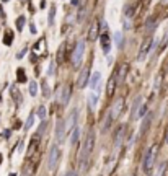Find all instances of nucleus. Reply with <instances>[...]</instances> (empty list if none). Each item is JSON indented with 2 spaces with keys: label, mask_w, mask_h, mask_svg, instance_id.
<instances>
[{
  "label": "nucleus",
  "mask_w": 168,
  "mask_h": 176,
  "mask_svg": "<svg viewBox=\"0 0 168 176\" xmlns=\"http://www.w3.org/2000/svg\"><path fill=\"white\" fill-rule=\"evenodd\" d=\"M93 149H95V134H93V132H88L85 142H83L82 152H80V157H78V162L82 163V170L83 171L87 170V166H88V160L91 157Z\"/></svg>",
  "instance_id": "obj_1"
},
{
  "label": "nucleus",
  "mask_w": 168,
  "mask_h": 176,
  "mask_svg": "<svg viewBox=\"0 0 168 176\" xmlns=\"http://www.w3.org/2000/svg\"><path fill=\"white\" fill-rule=\"evenodd\" d=\"M155 46H157V41H155L154 38H147L145 41L141 44V49H139V52H137V61H145V57L155 49Z\"/></svg>",
  "instance_id": "obj_2"
},
{
  "label": "nucleus",
  "mask_w": 168,
  "mask_h": 176,
  "mask_svg": "<svg viewBox=\"0 0 168 176\" xmlns=\"http://www.w3.org/2000/svg\"><path fill=\"white\" fill-rule=\"evenodd\" d=\"M59 162H61V150H59L57 145H52L49 150V158H47V170L54 171L57 168Z\"/></svg>",
  "instance_id": "obj_3"
},
{
  "label": "nucleus",
  "mask_w": 168,
  "mask_h": 176,
  "mask_svg": "<svg viewBox=\"0 0 168 176\" xmlns=\"http://www.w3.org/2000/svg\"><path fill=\"white\" fill-rule=\"evenodd\" d=\"M157 155H158V147L157 145H152L150 150L147 152L145 158H144V170H145V171H149V170L154 168L155 162H157Z\"/></svg>",
  "instance_id": "obj_4"
},
{
  "label": "nucleus",
  "mask_w": 168,
  "mask_h": 176,
  "mask_svg": "<svg viewBox=\"0 0 168 176\" xmlns=\"http://www.w3.org/2000/svg\"><path fill=\"white\" fill-rule=\"evenodd\" d=\"M83 54H85V42L80 41V42H77V46H75V49H74V54H72V62H74L75 67H78L80 64H82Z\"/></svg>",
  "instance_id": "obj_5"
},
{
  "label": "nucleus",
  "mask_w": 168,
  "mask_h": 176,
  "mask_svg": "<svg viewBox=\"0 0 168 176\" xmlns=\"http://www.w3.org/2000/svg\"><path fill=\"white\" fill-rule=\"evenodd\" d=\"M122 109H124V98H118L114 101V105L111 106V109L108 111V114L111 116V119H118L119 116H121V113H122Z\"/></svg>",
  "instance_id": "obj_6"
},
{
  "label": "nucleus",
  "mask_w": 168,
  "mask_h": 176,
  "mask_svg": "<svg viewBox=\"0 0 168 176\" xmlns=\"http://www.w3.org/2000/svg\"><path fill=\"white\" fill-rule=\"evenodd\" d=\"M55 139L57 142H62L65 139V121L64 119H59L55 122Z\"/></svg>",
  "instance_id": "obj_7"
},
{
  "label": "nucleus",
  "mask_w": 168,
  "mask_h": 176,
  "mask_svg": "<svg viewBox=\"0 0 168 176\" xmlns=\"http://www.w3.org/2000/svg\"><path fill=\"white\" fill-rule=\"evenodd\" d=\"M70 99V85H64L61 88V93H59V103L62 106H65Z\"/></svg>",
  "instance_id": "obj_8"
},
{
  "label": "nucleus",
  "mask_w": 168,
  "mask_h": 176,
  "mask_svg": "<svg viewBox=\"0 0 168 176\" xmlns=\"http://www.w3.org/2000/svg\"><path fill=\"white\" fill-rule=\"evenodd\" d=\"M88 80H90V70L88 69H83L82 72H80L78 78H77V86L78 88H85L87 83H88Z\"/></svg>",
  "instance_id": "obj_9"
},
{
  "label": "nucleus",
  "mask_w": 168,
  "mask_h": 176,
  "mask_svg": "<svg viewBox=\"0 0 168 176\" xmlns=\"http://www.w3.org/2000/svg\"><path fill=\"white\" fill-rule=\"evenodd\" d=\"M98 33H100V23H98V20H95L90 26V31H88V41H97Z\"/></svg>",
  "instance_id": "obj_10"
},
{
  "label": "nucleus",
  "mask_w": 168,
  "mask_h": 176,
  "mask_svg": "<svg viewBox=\"0 0 168 176\" xmlns=\"http://www.w3.org/2000/svg\"><path fill=\"white\" fill-rule=\"evenodd\" d=\"M77 109H74V111H70V114H69V118H67V121H65V130H70V129H74L75 127V124H77Z\"/></svg>",
  "instance_id": "obj_11"
},
{
  "label": "nucleus",
  "mask_w": 168,
  "mask_h": 176,
  "mask_svg": "<svg viewBox=\"0 0 168 176\" xmlns=\"http://www.w3.org/2000/svg\"><path fill=\"white\" fill-rule=\"evenodd\" d=\"M152 118H154V114H152V113H149V114L145 116V118L142 119L141 129H139V134H141V135H144L147 130H149V127H150V122H152Z\"/></svg>",
  "instance_id": "obj_12"
},
{
  "label": "nucleus",
  "mask_w": 168,
  "mask_h": 176,
  "mask_svg": "<svg viewBox=\"0 0 168 176\" xmlns=\"http://www.w3.org/2000/svg\"><path fill=\"white\" fill-rule=\"evenodd\" d=\"M100 80H101V74H100V72H95V74L90 77V80H88L90 82L88 85H90L91 90H97V88L100 86Z\"/></svg>",
  "instance_id": "obj_13"
},
{
  "label": "nucleus",
  "mask_w": 168,
  "mask_h": 176,
  "mask_svg": "<svg viewBox=\"0 0 168 176\" xmlns=\"http://www.w3.org/2000/svg\"><path fill=\"white\" fill-rule=\"evenodd\" d=\"M116 85H118V80H116L114 75H111L109 82H108V86H106V95H108V96H113V95H114Z\"/></svg>",
  "instance_id": "obj_14"
},
{
  "label": "nucleus",
  "mask_w": 168,
  "mask_h": 176,
  "mask_svg": "<svg viewBox=\"0 0 168 176\" xmlns=\"http://www.w3.org/2000/svg\"><path fill=\"white\" fill-rule=\"evenodd\" d=\"M101 47H103L105 52H109L111 42H109V34H108V31H103L101 33Z\"/></svg>",
  "instance_id": "obj_15"
},
{
  "label": "nucleus",
  "mask_w": 168,
  "mask_h": 176,
  "mask_svg": "<svg viewBox=\"0 0 168 176\" xmlns=\"http://www.w3.org/2000/svg\"><path fill=\"white\" fill-rule=\"evenodd\" d=\"M44 52H46V39L41 38V39L38 41V44L34 46V54H36V55H43Z\"/></svg>",
  "instance_id": "obj_16"
},
{
  "label": "nucleus",
  "mask_w": 168,
  "mask_h": 176,
  "mask_svg": "<svg viewBox=\"0 0 168 176\" xmlns=\"http://www.w3.org/2000/svg\"><path fill=\"white\" fill-rule=\"evenodd\" d=\"M126 74H127V65H126V64H121V65H119V69H118V74H116L114 77H116L118 82H124Z\"/></svg>",
  "instance_id": "obj_17"
},
{
  "label": "nucleus",
  "mask_w": 168,
  "mask_h": 176,
  "mask_svg": "<svg viewBox=\"0 0 168 176\" xmlns=\"http://www.w3.org/2000/svg\"><path fill=\"white\" fill-rule=\"evenodd\" d=\"M141 96H137L134 99V105H132V111H131V119H135L137 118V111H139V105H141Z\"/></svg>",
  "instance_id": "obj_18"
},
{
  "label": "nucleus",
  "mask_w": 168,
  "mask_h": 176,
  "mask_svg": "<svg viewBox=\"0 0 168 176\" xmlns=\"http://www.w3.org/2000/svg\"><path fill=\"white\" fill-rule=\"evenodd\" d=\"M11 41H13V31L8 30V31H5V34H3V44H5V46H10Z\"/></svg>",
  "instance_id": "obj_19"
},
{
  "label": "nucleus",
  "mask_w": 168,
  "mask_h": 176,
  "mask_svg": "<svg viewBox=\"0 0 168 176\" xmlns=\"http://www.w3.org/2000/svg\"><path fill=\"white\" fill-rule=\"evenodd\" d=\"M55 21V5H51L49 8V17H47V23H49V26H52Z\"/></svg>",
  "instance_id": "obj_20"
},
{
  "label": "nucleus",
  "mask_w": 168,
  "mask_h": 176,
  "mask_svg": "<svg viewBox=\"0 0 168 176\" xmlns=\"http://www.w3.org/2000/svg\"><path fill=\"white\" fill-rule=\"evenodd\" d=\"M155 26H157V18H155V17H152V18L147 20V23H145V30L147 31L155 30Z\"/></svg>",
  "instance_id": "obj_21"
},
{
  "label": "nucleus",
  "mask_w": 168,
  "mask_h": 176,
  "mask_svg": "<svg viewBox=\"0 0 168 176\" xmlns=\"http://www.w3.org/2000/svg\"><path fill=\"white\" fill-rule=\"evenodd\" d=\"M111 122H113L111 116H109V114H106V116H105V121H103V126H101V132H106L108 129H109Z\"/></svg>",
  "instance_id": "obj_22"
},
{
  "label": "nucleus",
  "mask_w": 168,
  "mask_h": 176,
  "mask_svg": "<svg viewBox=\"0 0 168 176\" xmlns=\"http://www.w3.org/2000/svg\"><path fill=\"white\" fill-rule=\"evenodd\" d=\"M78 137H80V130H78V127L75 126L74 129H72V139H70L72 145H75V143L78 142Z\"/></svg>",
  "instance_id": "obj_23"
},
{
  "label": "nucleus",
  "mask_w": 168,
  "mask_h": 176,
  "mask_svg": "<svg viewBox=\"0 0 168 176\" xmlns=\"http://www.w3.org/2000/svg\"><path fill=\"white\" fill-rule=\"evenodd\" d=\"M97 103H98V95L95 93V91H91V93L88 95V105L91 108H95V106H97Z\"/></svg>",
  "instance_id": "obj_24"
},
{
  "label": "nucleus",
  "mask_w": 168,
  "mask_h": 176,
  "mask_svg": "<svg viewBox=\"0 0 168 176\" xmlns=\"http://www.w3.org/2000/svg\"><path fill=\"white\" fill-rule=\"evenodd\" d=\"M17 80L20 83H23V82H26V74H25V70L20 67V69H17Z\"/></svg>",
  "instance_id": "obj_25"
},
{
  "label": "nucleus",
  "mask_w": 168,
  "mask_h": 176,
  "mask_svg": "<svg viewBox=\"0 0 168 176\" xmlns=\"http://www.w3.org/2000/svg\"><path fill=\"white\" fill-rule=\"evenodd\" d=\"M46 129H47V121L43 119L41 126L38 127V137H43V135H44V132H46Z\"/></svg>",
  "instance_id": "obj_26"
},
{
  "label": "nucleus",
  "mask_w": 168,
  "mask_h": 176,
  "mask_svg": "<svg viewBox=\"0 0 168 176\" xmlns=\"http://www.w3.org/2000/svg\"><path fill=\"white\" fill-rule=\"evenodd\" d=\"M114 42H116V46L118 47H122V34H121V31H116L114 33Z\"/></svg>",
  "instance_id": "obj_27"
},
{
  "label": "nucleus",
  "mask_w": 168,
  "mask_h": 176,
  "mask_svg": "<svg viewBox=\"0 0 168 176\" xmlns=\"http://www.w3.org/2000/svg\"><path fill=\"white\" fill-rule=\"evenodd\" d=\"M26 25V18L25 17H18L17 18V30L18 31H23V26Z\"/></svg>",
  "instance_id": "obj_28"
},
{
  "label": "nucleus",
  "mask_w": 168,
  "mask_h": 176,
  "mask_svg": "<svg viewBox=\"0 0 168 176\" xmlns=\"http://www.w3.org/2000/svg\"><path fill=\"white\" fill-rule=\"evenodd\" d=\"M30 95L31 96H36V95H38V83L36 82H30Z\"/></svg>",
  "instance_id": "obj_29"
},
{
  "label": "nucleus",
  "mask_w": 168,
  "mask_h": 176,
  "mask_svg": "<svg viewBox=\"0 0 168 176\" xmlns=\"http://www.w3.org/2000/svg\"><path fill=\"white\" fill-rule=\"evenodd\" d=\"M162 77H163V74H158V75H157V78H155L154 93H157V91H158V88H160V85H162Z\"/></svg>",
  "instance_id": "obj_30"
},
{
  "label": "nucleus",
  "mask_w": 168,
  "mask_h": 176,
  "mask_svg": "<svg viewBox=\"0 0 168 176\" xmlns=\"http://www.w3.org/2000/svg\"><path fill=\"white\" fill-rule=\"evenodd\" d=\"M132 11H134V5H132V3L126 5V8H124V13H126V17H127V18L132 17Z\"/></svg>",
  "instance_id": "obj_31"
},
{
  "label": "nucleus",
  "mask_w": 168,
  "mask_h": 176,
  "mask_svg": "<svg viewBox=\"0 0 168 176\" xmlns=\"http://www.w3.org/2000/svg\"><path fill=\"white\" fill-rule=\"evenodd\" d=\"M54 69H55V62L51 61L49 62V67H47V75H49V77H52V75H54V72H55Z\"/></svg>",
  "instance_id": "obj_32"
},
{
  "label": "nucleus",
  "mask_w": 168,
  "mask_h": 176,
  "mask_svg": "<svg viewBox=\"0 0 168 176\" xmlns=\"http://www.w3.org/2000/svg\"><path fill=\"white\" fill-rule=\"evenodd\" d=\"M11 93H13V95H11V96H13V99H15V101H17V103H20V91L17 90V86H11Z\"/></svg>",
  "instance_id": "obj_33"
},
{
  "label": "nucleus",
  "mask_w": 168,
  "mask_h": 176,
  "mask_svg": "<svg viewBox=\"0 0 168 176\" xmlns=\"http://www.w3.org/2000/svg\"><path fill=\"white\" fill-rule=\"evenodd\" d=\"M33 122H34V113H31L30 118H28V121H26V124H25V129H30V127L33 126Z\"/></svg>",
  "instance_id": "obj_34"
},
{
  "label": "nucleus",
  "mask_w": 168,
  "mask_h": 176,
  "mask_svg": "<svg viewBox=\"0 0 168 176\" xmlns=\"http://www.w3.org/2000/svg\"><path fill=\"white\" fill-rule=\"evenodd\" d=\"M122 132H124V127H119L118 134H116V145H119V143H121V139H122Z\"/></svg>",
  "instance_id": "obj_35"
},
{
  "label": "nucleus",
  "mask_w": 168,
  "mask_h": 176,
  "mask_svg": "<svg viewBox=\"0 0 168 176\" xmlns=\"http://www.w3.org/2000/svg\"><path fill=\"white\" fill-rule=\"evenodd\" d=\"M43 93H44V96H46V98H47V96H49V95H51V88H49V85H47L46 82L43 83Z\"/></svg>",
  "instance_id": "obj_36"
},
{
  "label": "nucleus",
  "mask_w": 168,
  "mask_h": 176,
  "mask_svg": "<svg viewBox=\"0 0 168 176\" xmlns=\"http://www.w3.org/2000/svg\"><path fill=\"white\" fill-rule=\"evenodd\" d=\"M38 116H39L41 119L46 118V108H44V106H39V108H38Z\"/></svg>",
  "instance_id": "obj_37"
},
{
  "label": "nucleus",
  "mask_w": 168,
  "mask_h": 176,
  "mask_svg": "<svg viewBox=\"0 0 168 176\" xmlns=\"http://www.w3.org/2000/svg\"><path fill=\"white\" fill-rule=\"evenodd\" d=\"M26 47H25V49H23V51H20V52L17 54V59H23V57H25V54H26Z\"/></svg>",
  "instance_id": "obj_38"
},
{
  "label": "nucleus",
  "mask_w": 168,
  "mask_h": 176,
  "mask_svg": "<svg viewBox=\"0 0 168 176\" xmlns=\"http://www.w3.org/2000/svg\"><path fill=\"white\" fill-rule=\"evenodd\" d=\"M163 46H165V44H168V33H165V36H163Z\"/></svg>",
  "instance_id": "obj_39"
},
{
  "label": "nucleus",
  "mask_w": 168,
  "mask_h": 176,
  "mask_svg": "<svg viewBox=\"0 0 168 176\" xmlns=\"http://www.w3.org/2000/svg\"><path fill=\"white\" fill-rule=\"evenodd\" d=\"M30 31L34 34V33H36V26H34V25H30Z\"/></svg>",
  "instance_id": "obj_40"
},
{
  "label": "nucleus",
  "mask_w": 168,
  "mask_h": 176,
  "mask_svg": "<svg viewBox=\"0 0 168 176\" xmlns=\"http://www.w3.org/2000/svg\"><path fill=\"white\" fill-rule=\"evenodd\" d=\"M65 176H77V174H75V171H67Z\"/></svg>",
  "instance_id": "obj_41"
},
{
  "label": "nucleus",
  "mask_w": 168,
  "mask_h": 176,
  "mask_svg": "<svg viewBox=\"0 0 168 176\" xmlns=\"http://www.w3.org/2000/svg\"><path fill=\"white\" fill-rule=\"evenodd\" d=\"M72 5H74V7H77V5H78V0H72Z\"/></svg>",
  "instance_id": "obj_42"
},
{
  "label": "nucleus",
  "mask_w": 168,
  "mask_h": 176,
  "mask_svg": "<svg viewBox=\"0 0 168 176\" xmlns=\"http://www.w3.org/2000/svg\"><path fill=\"white\" fill-rule=\"evenodd\" d=\"M165 142H166V143H168V135H166V137H165Z\"/></svg>",
  "instance_id": "obj_43"
},
{
  "label": "nucleus",
  "mask_w": 168,
  "mask_h": 176,
  "mask_svg": "<svg viewBox=\"0 0 168 176\" xmlns=\"http://www.w3.org/2000/svg\"><path fill=\"white\" fill-rule=\"evenodd\" d=\"M10 176H17V174H15V173H11V174H10Z\"/></svg>",
  "instance_id": "obj_44"
},
{
  "label": "nucleus",
  "mask_w": 168,
  "mask_h": 176,
  "mask_svg": "<svg viewBox=\"0 0 168 176\" xmlns=\"http://www.w3.org/2000/svg\"><path fill=\"white\" fill-rule=\"evenodd\" d=\"M0 162H2V155H0Z\"/></svg>",
  "instance_id": "obj_45"
},
{
  "label": "nucleus",
  "mask_w": 168,
  "mask_h": 176,
  "mask_svg": "<svg viewBox=\"0 0 168 176\" xmlns=\"http://www.w3.org/2000/svg\"><path fill=\"white\" fill-rule=\"evenodd\" d=\"M0 103H2V96H0Z\"/></svg>",
  "instance_id": "obj_46"
},
{
  "label": "nucleus",
  "mask_w": 168,
  "mask_h": 176,
  "mask_svg": "<svg viewBox=\"0 0 168 176\" xmlns=\"http://www.w3.org/2000/svg\"><path fill=\"white\" fill-rule=\"evenodd\" d=\"M2 2H7V0H2Z\"/></svg>",
  "instance_id": "obj_47"
},
{
  "label": "nucleus",
  "mask_w": 168,
  "mask_h": 176,
  "mask_svg": "<svg viewBox=\"0 0 168 176\" xmlns=\"http://www.w3.org/2000/svg\"><path fill=\"white\" fill-rule=\"evenodd\" d=\"M165 2H168V0H165Z\"/></svg>",
  "instance_id": "obj_48"
},
{
  "label": "nucleus",
  "mask_w": 168,
  "mask_h": 176,
  "mask_svg": "<svg viewBox=\"0 0 168 176\" xmlns=\"http://www.w3.org/2000/svg\"><path fill=\"white\" fill-rule=\"evenodd\" d=\"M131 176H134V174H131Z\"/></svg>",
  "instance_id": "obj_49"
}]
</instances>
